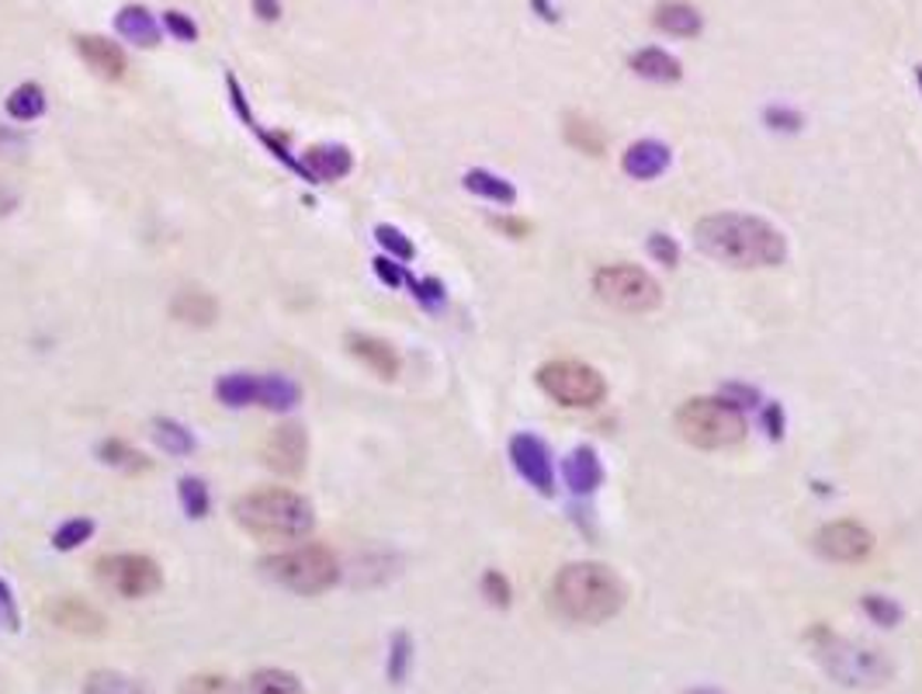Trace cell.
Listing matches in <instances>:
<instances>
[{
    "label": "cell",
    "mask_w": 922,
    "mask_h": 694,
    "mask_svg": "<svg viewBox=\"0 0 922 694\" xmlns=\"http://www.w3.org/2000/svg\"><path fill=\"white\" fill-rule=\"evenodd\" d=\"M177 497H180L184 514H188V518H195V521H201L205 514H208V507H213V500H208V486H205V479H198V476H184V479L177 483Z\"/></svg>",
    "instance_id": "cell-32"
},
{
    "label": "cell",
    "mask_w": 922,
    "mask_h": 694,
    "mask_svg": "<svg viewBox=\"0 0 922 694\" xmlns=\"http://www.w3.org/2000/svg\"><path fill=\"white\" fill-rule=\"evenodd\" d=\"M410 660H413V639L406 632H395L392 639V653H389V681L400 684L410 671Z\"/></svg>",
    "instance_id": "cell-36"
},
{
    "label": "cell",
    "mask_w": 922,
    "mask_h": 694,
    "mask_svg": "<svg viewBox=\"0 0 922 694\" xmlns=\"http://www.w3.org/2000/svg\"><path fill=\"white\" fill-rule=\"evenodd\" d=\"M302 164L309 170L312 185H330V182H340V177L351 174L354 157H351V149L340 143H320L302 153Z\"/></svg>",
    "instance_id": "cell-15"
},
{
    "label": "cell",
    "mask_w": 922,
    "mask_h": 694,
    "mask_svg": "<svg viewBox=\"0 0 922 694\" xmlns=\"http://www.w3.org/2000/svg\"><path fill=\"white\" fill-rule=\"evenodd\" d=\"M649 253L655 257L659 265H666V268H676V261H680V250H676V244L666 234H652L649 237Z\"/></svg>",
    "instance_id": "cell-42"
},
{
    "label": "cell",
    "mask_w": 922,
    "mask_h": 694,
    "mask_svg": "<svg viewBox=\"0 0 922 694\" xmlns=\"http://www.w3.org/2000/svg\"><path fill=\"white\" fill-rule=\"evenodd\" d=\"M763 421H767L770 438H780V434H784V414H780V406H777V403H770L767 410H763Z\"/></svg>",
    "instance_id": "cell-46"
},
{
    "label": "cell",
    "mask_w": 922,
    "mask_h": 694,
    "mask_svg": "<svg viewBox=\"0 0 922 694\" xmlns=\"http://www.w3.org/2000/svg\"><path fill=\"white\" fill-rule=\"evenodd\" d=\"M676 431L694 448L722 452L746 438V417L725 396H694L676 410Z\"/></svg>",
    "instance_id": "cell-4"
},
{
    "label": "cell",
    "mask_w": 922,
    "mask_h": 694,
    "mask_svg": "<svg viewBox=\"0 0 922 694\" xmlns=\"http://www.w3.org/2000/svg\"><path fill=\"white\" fill-rule=\"evenodd\" d=\"M115 29L125 42H136L143 49H153L156 42H160V24H156V18L143 8V4H128L115 14Z\"/></svg>",
    "instance_id": "cell-21"
},
{
    "label": "cell",
    "mask_w": 922,
    "mask_h": 694,
    "mask_svg": "<svg viewBox=\"0 0 922 694\" xmlns=\"http://www.w3.org/2000/svg\"><path fill=\"white\" fill-rule=\"evenodd\" d=\"M263 570H268L281 587H288L292 594H302V598L323 594V590L336 587V580H340V562L327 546L288 549L263 562Z\"/></svg>",
    "instance_id": "cell-5"
},
{
    "label": "cell",
    "mask_w": 922,
    "mask_h": 694,
    "mask_svg": "<svg viewBox=\"0 0 922 694\" xmlns=\"http://www.w3.org/2000/svg\"><path fill=\"white\" fill-rule=\"evenodd\" d=\"M375 275L385 281V286H392V289H400V286H406V268L403 265H395V261H389V257H375Z\"/></svg>",
    "instance_id": "cell-43"
},
{
    "label": "cell",
    "mask_w": 922,
    "mask_h": 694,
    "mask_svg": "<svg viewBox=\"0 0 922 694\" xmlns=\"http://www.w3.org/2000/svg\"><path fill=\"white\" fill-rule=\"evenodd\" d=\"M84 694H149V691L118 671H94L84 684Z\"/></svg>",
    "instance_id": "cell-31"
},
{
    "label": "cell",
    "mask_w": 922,
    "mask_h": 694,
    "mask_svg": "<svg viewBox=\"0 0 922 694\" xmlns=\"http://www.w3.org/2000/svg\"><path fill=\"white\" fill-rule=\"evenodd\" d=\"M226 87H229V101H232V108H236V115H240L244 122H247V128L250 133L271 149V157H278L288 170H296L302 182H309V170H305V164H302V157H296L292 149H288V143H284V136H278V133H268V128L263 125H257L253 122V115H250V108H247V101H244V91H240V84H236V76L229 73L226 76ZM312 185V182H309Z\"/></svg>",
    "instance_id": "cell-14"
},
{
    "label": "cell",
    "mask_w": 922,
    "mask_h": 694,
    "mask_svg": "<svg viewBox=\"0 0 922 694\" xmlns=\"http://www.w3.org/2000/svg\"><path fill=\"white\" fill-rule=\"evenodd\" d=\"M101 462H108V466H118L125 473H146L149 469V458L143 452H136L132 445L118 442V438H108V442H101L97 448Z\"/></svg>",
    "instance_id": "cell-30"
},
{
    "label": "cell",
    "mask_w": 922,
    "mask_h": 694,
    "mask_svg": "<svg viewBox=\"0 0 922 694\" xmlns=\"http://www.w3.org/2000/svg\"><path fill=\"white\" fill-rule=\"evenodd\" d=\"M631 70H635L639 76H645V81H655V84H676L683 70H680V60H673L670 53H663V49H639L635 56H631Z\"/></svg>",
    "instance_id": "cell-24"
},
{
    "label": "cell",
    "mask_w": 922,
    "mask_h": 694,
    "mask_svg": "<svg viewBox=\"0 0 922 694\" xmlns=\"http://www.w3.org/2000/svg\"><path fill=\"white\" fill-rule=\"evenodd\" d=\"M593 289L611 310H621V313H652L655 305L663 302L659 281L635 265H603L593 275Z\"/></svg>",
    "instance_id": "cell-6"
},
{
    "label": "cell",
    "mask_w": 922,
    "mask_h": 694,
    "mask_svg": "<svg viewBox=\"0 0 922 694\" xmlns=\"http://www.w3.org/2000/svg\"><path fill=\"white\" fill-rule=\"evenodd\" d=\"M483 594H486V601L489 604H496V608H507L510 604V598H514V590H510V580L499 573V570H489L486 577H483Z\"/></svg>",
    "instance_id": "cell-39"
},
{
    "label": "cell",
    "mask_w": 922,
    "mask_h": 694,
    "mask_svg": "<svg viewBox=\"0 0 922 694\" xmlns=\"http://www.w3.org/2000/svg\"><path fill=\"white\" fill-rule=\"evenodd\" d=\"M815 549L832 562H860L871 556L874 535L857 521H832L815 535Z\"/></svg>",
    "instance_id": "cell-11"
},
{
    "label": "cell",
    "mask_w": 922,
    "mask_h": 694,
    "mask_svg": "<svg viewBox=\"0 0 922 694\" xmlns=\"http://www.w3.org/2000/svg\"><path fill=\"white\" fill-rule=\"evenodd\" d=\"M153 434H156V442H160L170 455H188L195 448V438H191V431L164 417V421H153Z\"/></svg>",
    "instance_id": "cell-33"
},
{
    "label": "cell",
    "mask_w": 922,
    "mask_h": 694,
    "mask_svg": "<svg viewBox=\"0 0 922 694\" xmlns=\"http://www.w3.org/2000/svg\"><path fill=\"white\" fill-rule=\"evenodd\" d=\"M232 521L260 542H299L315 528L312 504L284 486L250 490L232 504Z\"/></svg>",
    "instance_id": "cell-3"
},
{
    "label": "cell",
    "mask_w": 922,
    "mask_h": 694,
    "mask_svg": "<svg viewBox=\"0 0 922 694\" xmlns=\"http://www.w3.org/2000/svg\"><path fill=\"white\" fill-rule=\"evenodd\" d=\"M253 14H257L260 21H278L281 4H278V0H253Z\"/></svg>",
    "instance_id": "cell-47"
},
{
    "label": "cell",
    "mask_w": 922,
    "mask_h": 694,
    "mask_svg": "<svg viewBox=\"0 0 922 694\" xmlns=\"http://www.w3.org/2000/svg\"><path fill=\"white\" fill-rule=\"evenodd\" d=\"M45 112V91L39 84H21L8 97V115L14 122H32Z\"/></svg>",
    "instance_id": "cell-29"
},
{
    "label": "cell",
    "mask_w": 922,
    "mask_h": 694,
    "mask_svg": "<svg viewBox=\"0 0 922 694\" xmlns=\"http://www.w3.org/2000/svg\"><path fill=\"white\" fill-rule=\"evenodd\" d=\"M91 535H94V521L91 518H70V521H63L56 531H52V546H56L60 552H73L76 546H84Z\"/></svg>",
    "instance_id": "cell-34"
},
{
    "label": "cell",
    "mask_w": 922,
    "mask_h": 694,
    "mask_svg": "<svg viewBox=\"0 0 922 694\" xmlns=\"http://www.w3.org/2000/svg\"><path fill=\"white\" fill-rule=\"evenodd\" d=\"M566 143L579 153H587V157H603V149H608V136H603V128L597 122H590L587 115H566Z\"/></svg>",
    "instance_id": "cell-25"
},
{
    "label": "cell",
    "mask_w": 922,
    "mask_h": 694,
    "mask_svg": "<svg viewBox=\"0 0 922 694\" xmlns=\"http://www.w3.org/2000/svg\"><path fill=\"white\" fill-rule=\"evenodd\" d=\"M673 153L670 146L655 143V139H642V143H631L624 153V174L635 177V182H652V177L666 174L670 170Z\"/></svg>",
    "instance_id": "cell-18"
},
{
    "label": "cell",
    "mask_w": 922,
    "mask_h": 694,
    "mask_svg": "<svg viewBox=\"0 0 922 694\" xmlns=\"http://www.w3.org/2000/svg\"><path fill=\"white\" fill-rule=\"evenodd\" d=\"M493 226L499 229V234L514 237V240H520V237L531 234V222H527V219H493Z\"/></svg>",
    "instance_id": "cell-44"
},
{
    "label": "cell",
    "mask_w": 922,
    "mask_h": 694,
    "mask_svg": "<svg viewBox=\"0 0 922 694\" xmlns=\"http://www.w3.org/2000/svg\"><path fill=\"white\" fill-rule=\"evenodd\" d=\"M767 122H770L774 128H798V125H801V115L784 112V108H770V112H767Z\"/></svg>",
    "instance_id": "cell-45"
},
{
    "label": "cell",
    "mask_w": 922,
    "mask_h": 694,
    "mask_svg": "<svg viewBox=\"0 0 922 694\" xmlns=\"http://www.w3.org/2000/svg\"><path fill=\"white\" fill-rule=\"evenodd\" d=\"M247 694H305V691H302V681L296 674L268 666V671H257L247 681Z\"/></svg>",
    "instance_id": "cell-28"
},
{
    "label": "cell",
    "mask_w": 922,
    "mask_h": 694,
    "mask_svg": "<svg viewBox=\"0 0 922 694\" xmlns=\"http://www.w3.org/2000/svg\"><path fill=\"white\" fill-rule=\"evenodd\" d=\"M164 29L174 35V39H180V42H195L198 39V24L184 14V11H164Z\"/></svg>",
    "instance_id": "cell-40"
},
{
    "label": "cell",
    "mask_w": 922,
    "mask_h": 694,
    "mask_svg": "<svg viewBox=\"0 0 922 694\" xmlns=\"http://www.w3.org/2000/svg\"><path fill=\"white\" fill-rule=\"evenodd\" d=\"M94 577L101 587H108L112 594L125 598V601H139L149 598L164 587V573L160 567L143 556V552H115V556H101L94 562Z\"/></svg>",
    "instance_id": "cell-9"
},
{
    "label": "cell",
    "mask_w": 922,
    "mask_h": 694,
    "mask_svg": "<svg viewBox=\"0 0 922 694\" xmlns=\"http://www.w3.org/2000/svg\"><path fill=\"white\" fill-rule=\"evenodd\" d=\"M170 317L188 327H213L219 320V302L205 289H184L170 302Z\"/></svg>",
    "instance_id": "cell-19"
},
{
    "label": "cell",
    "mask_w": 922,
    "mask_h": 694,
    "mask_svg": "<svg viewBox=\"0 0 922 694\" xmlns=\"http://www.w3.org/2000/svg\"><path fill=\"white\" fill-rule=\"evenodd\" d=\"M628 601L624 580L603 567V562H572V567L559 570L551 580V608H556L566 622L576 625H603Z\"/></svg>",
    "instance_id": "cell-2"
},
{
    "label": "cell",
    "mask_w": 922,
    "mask_h": 694,
    "mask_svg": "<svg viewBox=\"0 0 922 694\" xmlns=\"http://www.w3.org/2000/svg\"><path fill=\"white\" fill-rule=\"evenodd\" d=\"M45 614L52 622H56L63 632H73V635H101L104 629H108V619L84 598H73V594H60V598H52L45 604Z\"/></svg>",
    "instance_id": "cell-13"
},
{
    "label": "cell",
    "mask_w": 922,
    "mask_h": 694,
    "mask_svg": "<svg viewBox=\"0 0 922 694\" xmlns=\"http://www.w3.org/2000/svg\"><path fill=\"white\" fill-rule=\"evenodd\" d=\"M655 29L666 35H676V39H694V35H701L704 21H701L697 8L683 4V0H673V4L655 8Z\"/></svg>",
    "instance_id": "cell-23"
},
{
    "label": "cell",
    "mask_w": 922,
    "mask_h": 694,
    "mask_svg": "<svg viewBox=\"0 0 922 694\" xmlns=\"http://www.w3.org/2000/svg\"><path fill=\"white\" fill-rule=\"evenodd\" d=\"M811 642H815V650H819V660L826 663V671L839 684H881L891 674V666L878 653L857 650V646H850V642L836 639L822 625L811 632Z\"/></svg>",
    "instance_id": "cell-7"
},
{
    "label": "cell",
    "mask_w": 922,
    "mask_h": 694,
    "mask_svg": "<svg viewBox=\"0 0 922 694\" xmlns=\"http://www.w3.org/2000/svg\"><path fill=\"white\" fill-rule=\"evenodd\" d=\"M510 462L538 494H545V497L556 494V466H551V455H548L545 442H538L535 434H514L510 438Z\"/></svg>",
    "instance_id": "cell-12"
},
{
    "label": "cell",
    "mask_w": 922,
    "mask_h": 694,
    "mask_svg": "<svg viewBox=\"0 0 922 694\" xmlns=\"http://www.w3.org/2000/svg\"><path fill=\"white\" fill-rule=\"evenodd\" d=\"M260 458L263 466L281 473V476H299L305 469L309 458V434L302 424H281L274 427L268 438L260 445Z\"/></svg>",
    "instance_id": "cell-10"
},
{
    "label": "cell",
    "mask_w": 922,
    "mask_h": 694,
    "mask_svg": "<svg viewBox=\"0 0 922 694\" xmlns=\"http://www.w3.org/2000/svg\"><path fill=\"white\" fill-rule=\"evenodd\" d=\"M348 351L358 358L364 369H372L379 379H395L400 375V354L392 344L367 338V333H348Z\"/></svg>",
    "instance_id": "cell-17"
},
{
    "label": "cell",
    "mask_w": 922,
    "mask_h": 694,
    "mask_svg": "<svg viewBox=\"0 0 922 694\" xmlns=\"http://www.w3.org/2000/svg\"><path fill=\"white\" fill-rule=\"evenodd\" d=\"M687 694H722V691H711V687H694V691H687Z\"/></svg>",
    "instance_id": "cell-48"
},
{
    "label": "cell",
    "mask_w": 922,
    "mask_h": 694,
    "mask_svg": "<svg viewBox=\"0 0 922 694\" xmlns=\"http://www.w3.org/2000/svg\"><path fill=\"white\" fill-rule=\"evenodd\" d=\"M73 42H76V53L84 56V63L97 76H104V81H122V76H125L128 60H125V53L115 42L101 39V35H76Z\"/></svg>",
    "instance_id": "cell-16"
},
{
    "label": "cell",
    "mask_w": 922,
    "mask_h": 694,
    "mask_svg": "<svg viewBox=\"0 0 922 694\" xmlns=\"http://www.w3.org/2000/svg\"><path fill=\"white\" fill-rule=\"evenodd\" d=\"M302 403V390L284 375H263L260 379V406L263 410H278V414H288Z\"/></svg>",
    "instance_id": "cell-26"
},
{
    "label": "cell",
    "mask_w": 922,
    "mask_h": 694,
    "mask_svg": "<svg viewBox=\"0 0 922 694\" xmlns=\"http://www.w3.org/2000/svg\"><path fill=\"white\" fill-rule=\"evenodd\" d=\"M260 379L257 372H229L216 382V400L229 410L260 406Z\"/></svg>",
    "instance_id": "cell-20"
},
{
    "label": "cell",
    "mask_w": 922,
    "mask_h": 694,
    "mask_svg": "<svg viewBox=\"0 0 922 694\" xmlns=\"http://www.w3.org/2000/svg\"><path fill=\"white\" fill-rule=\"evenodd\" d=\"M860 608L867 611V619H874V625H881V629H891V625L902 622V608L894 601H888V598H881V594H867L860 601Z\"/></svg>",
    "instance_id": "cell-35"
},
{
    "label": "cell",
    "mask_w": 922,
    "mask_h": 694,
    "mask_svg": "<svg viewBox=\"0 0 922 694\" xmlns=\"http://www.w3.org/2000/svg\"><path fill=\"white\" fill-rule=\"evenodd\" d=\"M21 619H18V604H14V594H11V587L8 580L0 577V629H8V632H18Z\"/></svg>",
    "instance_id": "cell-41"
},
{
    "label": "cell",
    "mask_w": 922,
    "mask_h": 694,
    "mask_svg": "<svg viewBox=\"0 0 922 694\" xmlns=\"http://www.w3.org/2000/svg\"><path fill=\"white\" fill-rule=\"evenodd\" d=\"M538 385L541 390L572 410H587V406H600L603 396H608V382L603 375L583 362H548L538 369Z\"/></svg>",
    "instance_id": "cell-8"
},
{
    "label": "cell",
    "mask_w": 922,
    "mask_h": 694,
    "mask_svg": "<svg viewBox=\"0 0 922 694\" xmlns=\"http://www.w3.org/2000/svg\"><path fill=\"white\" fill-rule=\"evenodd\" d=\"M375 240L392 253V257H400V261H413V240H406L403 229H395V226H375Z\"/></svg>",
    "instance_id": "cell-37"
},
{
    "label": "cell",
    "mask_w": 922,
    "mask_h": 694,
    "mask_svg": "<svg viewBox=\"0 0 922 694\" xmlns=\"http://www.w3.org/2000/svg\"><path fill=\"white\" fill-rule=\"evenodd\" d=\"M177 694H232V684L222 674H195L180 684Z\"/></svg>",
    "instance_id": "cell-38"
},
{
    "label": "cell",
    "mask_w": 922,
    "mask_h": 694,
    "mask_svg": "<svg viewBox=\"0 0 922 694\" xmlns=\"http://www.w3.org/2000/svg\"><path fill=\"white\" fill-rule=\"evenodd\" d=\"M694 244L728 268H777L787 257L780 229H774L767 219L743 213L701 219L694 226Z\"/></svg>",
    "instance_id": "cell-1"
},
{
    "label": "cell",
    "mask_w": 922,
    "mask_h": 694,
    "mask_svg": "<svg viewBox=\"0 0 922 694\" xmlns=\"http://www.w3.org/2000/svg\"><path fill=\"white\" fill-rule=\"evenodd\" d=\"M915 81H919V87H922V66H915Z\"/></svg>",
    "instance_id": "cell-49"
},
{
    "label": "cell",
    "mask_w": 922,
    "mask_h": 694,
    "mask_svg": "<svg viewBox=\"0 0 922 694\" xmlns=\"http://www.w3.org/2000/svg\"><path fill=\"white\" fill-rule=\"evenodd\" d=\"M465 188L479 198L499 201V205H514L517 201V188L507 182V177H499L493 170H468L465 174Z\"/></svg>",
    "instance_id": "cell-27"
},
{
    "label": "cell",
    "mask_w": 922,
    "mask_h": 694,
    "mask_svg": "<svg viewBox=\"0 0 922 694\" xmlns=\"http://www.w3.org/2000/svg\"><path fill=\"white\" fill-rule=\"evenodd\" d=\"M562 476H566V483H569V490H572V494H593L597 486L603 483V466H600L597 452H590V448H576V452L566 458Z\"/></svg>",
    "instance_id": "cell-22"
}]
</instances>
